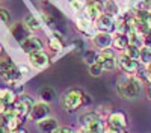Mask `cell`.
<instances>
[{
  "label": "cell",
  "instance_id": "6da1fadb",
  "mask_svg": "<svg viewBox=\"0 0 151 133\" xmlns=\"http://www.w3.org/2000/svg\"><path fill=\"white\" fill-rule=\"evenodd\" d=\"M116 91L122 98L133 100L141 95V83L134 77H124L118 80L116 83Z\"/></svg>",
  "mask_w": 151,
  "mask_h": 133
},
{
  "label": "cell",
  "instance_id": "7a4b0ae2",
  "mask_svg": "<svg viewBox=\"0 0 151 133\" xmlns=\"http://www.w3.org/2000/svg\"><path fill=\"white\" fill-rule=\"evenodd\" d=\"M82 104H83V92H80L77 89H70L62 97V106L68 112H73L76 109H79Z\"/></svg>",
  "mask_w": 151,
  "mask_h": 133
},
{
  "label": "cell",
  "instance_id": "3957f363",
  "mask_svg": "<svg viewBox=\"0 0 151 133\" xmlns=\"http://www.w3.org/2000/svg\"><path fill=\"white\" fill-rule=\"evenodd\" d=\"M0 77H2L6 83H14L21 77L20 68H17L11 60H2L0 62Z\"/></svg>",
  "mask_w": 151,
  "mask_h": 133
},
{
  "label": "cell",
  "instance_id": "277c9868",
  "mask_svg": "<svg viewBox=\"0 0 151 133\" xmlns=\"http://www.w3.org/2000/svg\"><path fill=\"white\" fill-rule=\"evenodd\" d=\"M33 104H35V101L30 95H20L14 103V107H15V112L21 118H24V116H29Z\"/></svg>",
  "mask_w": 151,
  "mask_h": 133
},
{
  "label": "cell",
  "instance_id": "5b68a950",
  "mask_svg": "<svg viewBox=\"0 0 151 133\" xmlns=\"http://www.w3.org/2000/svg\"><path fill=\"white\" fill-rule=\"evenodd\" d=\"M48 115H50V107H48V104L44 103V101H41V103H35V104H33L32 111H30V114H29V118H30L32 121H35V123H40L41 119L47 118Z\"/></svg>",
  "mask_w": 151,
  "mask_h": 133
},
{
  "label": "cell",
  "instance_id": "8992f818",
  "mask_svg": "<svg viewBox=\"0 0 151 133\" xmlns=\"http://www.w3.org/2000/svg\"><path fill=\"white\" fill-rule=\"evenodd\" d=\"M97 62L98 64H101L103 70H113L116 67V59H115V55H113L110 50H109V47L107 48H103V52L101 53H98V58H97Z\"/></svg>",
  "mask_w": 151,
  "mask_h": 133
},
{
  "label": "cell",
  "instance_id": "52a82bcc",
  "mask_svg": "<svg viewBox=\"0 0 151 133\" xmlns=\"http://www.w3.org/2000/svg\"><path fill=\"white\" fill-rule=\"evenodd\" d=\"M29 60H30L32 67L36 68V70H44V68H47L48 64H50L48 56H47L42 50L35 52V53H30V55H29Z\"/></svg>",
  "mask_w": 151,
  "mask_h": 133
},
{
  "label": "cell",
  "instance_id": "ba28073f",
  "mask_svg": "<svg viewBox=\"0 0 151 133\" xmlns=\"http://www.w3.org/2000/svg\"><path fill=\"white\" fill-rule=\"evenodd\" d=\"M104 12V3L101 0H92L91 3L86 5V15L88 18L97 20L98 17H101Z\"/></svg>",
  "mask_w": 151,
  "mask_h": 133
},
{
  "label": "cell",
  "instance_id": "9c48e42d",
  "mask_svg": "<svg viewBox=\"0 0 151 133\" xmlns=\"http://www.w3.org/2000/svg\"><path fill=\"white\" fill-rule=\"evenodd\" d=\"M20 44H21L23 52L27 53V55L42 50V42L38 40V38H35V36H27V38L24 40V41H21Z\"/></svg>",
  "mask_w": 151,
  "mask_h": 133
},
{
  "label": "cell",
  "instance_id": "30bf717a",
  "mask_svg": "<svg viewBox=\"0 0 151 133\" xmlns=\"http://www.w3.org/2000/svg\"><path fill=\"white\" fill-rule=\"evenodd\" d=\"M95 21H97V27L101 30V32L110 33L113 29H115V21H113L112 15H109V14H104L101 17H98Z\"/></svg>",
  "mask_w": 151,
  "mask_h": 133
},
{
  "label": "cell",
  "instance_id": "8fae6325",
  "mask_svg": "<svg viewBox=\"0 0 151 133\" xmlns=\"http://www.w3.org/2000/svg\"><path fill=\"white\" fill-rule=\"evenodd\" d=\"M38 129L41 130V133H55L59 129V126H58V121L55 118L47 116L38 123Z\"/></svg>",
  "mask_w": 151,
  "mask_h": 133
},
{
  "label": "cell",
  "instance_id": "7c38bea8",
  "mask_svg": "<svg viewBox=\"0 0 151 133\" xmlns=\"http://www.w3.org/2000/svg\"><path fill=\"white\" fill-rule=\"evenodd\" d=\"M11 32H12V36H14V38H15L18 42L24 41V40L27 38V35H29L27 26H26V24H21V23L14 24V26L11 27Z\"/></svg>",
  "mask_w": 151,
  "mask_h": 133
},
{
  "label": "cell",
  "instance_id": "4fadbf2b",
  "mask_svg": "<svg viewBox=\"0 0 151 133\" xmlns=\"http://www.w3.org/2000/svg\"><path fill=\"white\" fill-rule=\"evenodd\" d=\"M112 41H113V38L107 32H100V33H97L94 36V44L97 47H100V48H107L112 44Z\"/></svg>",
  "mask_w": 151,
  "mask_h": 133
},
{
  "label": "cell",
  "instance_id": "5bb4252c",
  "mask_svg": "<svg viewBox=\"0 0 151 133\" xmlns=\"http://www.w3.org/2000/svg\"><path fill=\"white\" fill-rule=\"evenodd\" d=\"M109 124L122 130L125 126H127V119H125V115L122 112H113L109 116Z\"/></svg>",
  "mask_w": 151,
  "mask_h": 133
},
{
  "label": "cell",
  "instance_id": "9a60e30c",
  "mask_svg": "<svg viewBox=\"0 0 151 133\" xmlns=\"http://www.w3.org/2000/svg\"><path fill=\"white\" fill-rule=\"evenodd\" d=\"M119 67L124 70V71H127V73H134L137 70V64H136V60L127 55H122L119 58Z\"/></svg>",
  "mask_w": 151,
  "mask_h": 133
},
{
  "label": "cell",
  "instance_id": "2e32d148",
  "mask_svg": "<svg viewBox=\"0 0 151 133\" xmlns=\"http://www.w3.org/2000/svg\"><path fill=\"white\" fill-rule=\"evenodd\" d=\"M38 95H40L41 101H44V103H52V101L56 100V92L50 86H42L40 89V92H38Z\"/></svg>",
  "mask_w": 151,
  "mask_h": 133
},
{
  "label": "cell",
  "instance_id": "e0dca14e",
  "mask_svg": "<svg viewBox=\"0 0 151 133\" xmlns=\"http://www.w3.org/2000/svg\"><path fill=\"white\" fill-rule=\"evenodd\" d=\"M82 130L85 133H103L104 132V127H103V123H101V119H94L91 121L89 124H86L82 127Z\"/></svg>",
  "mask_w": 151,
  "mask_h": 133
},
{
  "label": "cell",
  "instance_id": "ac0fdd59",
  "mask_svg": "<svg viewBox=\"0 0 151 133\" xmlns=\"http://www.w3.org/2000/svg\"><path fill=\"white\" fill-rule=\"evenodd\" d=\"M15 94L12 92V91H9V89H0V101H3V103H6V104H14L15 103Z\"/></svg>",
  "mask_w": 151,
  "mask_h": 133
},
{
  "label": "cell",
  "instance_id": "d6986e66",
  "mask_svg": "<svg viewBox=\"0 0 151 133\" xmlns=\"http://www.w3.org/2000/svg\"><path fill=\"white\" fill-rule=\"evenodd\" d=\"M24 24L27 26L29 30H38V29L41 27L40 20H38L35 15H32V14H27L26 15V18H24Z\"/></svg>",
  "mask_w": 151,
  "mask_h": 133
},
{
  "label": "cell",
  "instance_id": "ffe728a7",
  "mask_svg": "<svg viewBox=\"0 0 151 133\" xmlns=\"http://www.w3.org/2000/svg\"><path fill=\"white\" fill-rule=\"evenodd\" d=\"M130 42H129V36H125V35H122V33H118L115 38H113V45H115L116 48H124L127 47Z\"/></svg>",
  "mask_w": 151,
  "mask_h": 133
},
{
  "label": "cell",
  "instance_id": "44dd1931",
  "mask_svg": "<svg viewBox=\"0 0 151 133\" xmlns=\"http://www.w3.org/2000/svg\"><path fill=\"white\" fill-rule=\"evenodd\" d=\"M98 118H100L98 112H86L85 115H82V116L79 118V123H80V126L83 127V126H86V124H89L91 121L98 119Z\"/></svg>",
  "mask_w": 151,
  "mask_h": 133
},
{
  "label": "cell",
  "instance_id": "7402d4cb",
  "mask_svg": "<svg viewBox=\"0 0 151 133\" xmlns=\"http://www.w3.org/2000/svg\"><path fill=\"white\" fill-rule=\"evenodd\" d=\"M125 50V55L127 56H130V58H133L134 60L136 59H139V55H141V48L137 47V45H134V44H129L127 47L124 48Z\"/></svg>",
  "mask_w": 151,
  "mask_h": 133
},
{
  "label": "cell",
  "instance_id": "603a6c76",
  "mask_svg": "<svg viewBox=\"0 0 151 133\" xmlns=\"http://www.w3.org/2000/svg\"><path fill=\"white\" fill-rule=\"evenodd\" d=\"M139 59L145 65H148L151 62V47H141V55H139Z\"/></svg>",
  "mask_w": 151,
  "mask_h": 133
},
{
  "label": "cell",
  "instance_id": "cb8c5ba5",
  "mask_svg": "<svg viewBox=\"0 0 151 133\" xmlns=\"http://www.w3.org/2000/svg\"><path fill=\"white\" fill-rule=\"evenodd\" d=\"M104 11L107 12L109 15H116L118 14V6H116V3L113 2V0H107V2L104 3Z\"/></svg>",
  "mask_w": 151,
  "mask_h": 133
},
{
  "label": "cell",
  "instance_id": "d4e9b609",
  "mask_svg": "<svg viewBox=\"0 0 151 133\" xmlns=\"http://www.w3.org/2000/svg\"><path fill=\"white\" fill-rule=\"evenodd\" d=\"M48 45H50V48H52V50H55V52H59L60 48H62V42H60V38H59L58 33L53 36V38L48 40Z\"/></svg>",
  "mask_w": 151,
  "mask_h": 133
},
{
  "label": "cell",
  "instance_id": "484cf974",
  "mask_svg": "<svg viewBox=\"0 0 151 133\" xmlns=\"http://www.w3.org/2000/svg\"><path fill=\"white\" fill-rule=\"evenodd\" d=\"M42 18H44L45 24H47V26H48L50 29H56L58 21L55 20V17H53L52 14H48V12H42Z\"/></svg>",
  "mask_w": 151,
  "mask_h": 133
},
{
  "label": "cell",
  "instance_id": "4316f807",
  "mask_svg": "<svg viewBox=\"0 0 151 133\" xmlns=\"http://www.w3.org/2000/svg\"><path fill=\"white\" fill-rule=\"evenodd\" d=\"M89 73H91V76H92V77H100V76H101V73H103V67H101V64L95 62V64L89 65Z\"/></svg>",
  "mask_w": 151,
  "mask_h": 133
},
{
  "label": "cell",
  "instance_id": "83f0119b",
  "mask_svg": "<svg viewBox=\"0 0 151 133\" xmlns=\"http://www.w3.org/2000/svg\"><path fill=\"white\" fill-rule=\"evenodd\" d=\"M97 58H98V55H97L94 50H89V52L85 55V62L89 64V65H92V64L97 62Z\"/></svg>",
  "mask_w": 151,
  "mask_h": 133
},
{
  "label": "cell",
  "instance_id": "f1b7e54d",
  "mask_svg": "<svg viewBox=\"0 0 151 133\" xmlns=\"http://www.w3.org/2000/svg\"><path fill=\"white\" fill-rule=\"evenodd\" d=\"M77 24H79V27L82 30H89L91 29V23H89V20H88V18H79Z\"/></svg>",
  "mask_w": 151,
  "mask_h": 133
},
{
  "label": "cell",
  "instance_id": "f546056e",
  "mask_svg": "<svg viewBox=\"0 0 151 133\" xmlns=\"http://www.w3.org/2000/svg\"><path fill=\"white\" fill-rule=\"evenodd\" d=\"M0 20H2L5 24H9V21H11V15L5 8H0Z\"/></svg>",
  "mask_w": 151,
  "mask_h": 133
},
{
  "label": "cell",
  "instance_id": "4dcf8cb0",
  "mask_svg": "<svg viewBox=\"0 0 151 133\" xmlns=\"http://www.w3.org/2000/svg\"><path fill=\"white\" fill-rule=\"evenodd\" d=\"M71 8L73 9H76V11H80L82 8H83V2H82V0H71Z\"/></svg>",
  "mask_w": 151,
  "mask_h": 133
},
{
  "label": "cell",
  "instance_id": "1f68e13d",
  "mask_svg": "<svg viewBox=\"0 0 151 133\" xmlns=\"http://www.w3.org/2000/svg\"><path fill=\"white\" fill-rule=\"evenodd\" d=\"M103 133H121V129H116V127H113V126H107L106 129H104V132Z\"/></svg>",
  "mask_w": 151,
  "mask_h": 133
},
{
  "label": "cell",
  "instance_id": "d6a6232c",
  "mask_svg": "<svg viewBox=\"0 0 151 133\" xmlns=\"http://www.w3.org/2000/svg\"><path fill=\"white\" fill-rule=\"evenodd\" d=\"M55 133H76L73 129H70V127H59Z\"/></svg>",
  "mask_w": 151,
  "mask_h": 133
},
{
  "label": "cell",
  "instance_id": "836d02e7",
  "mask_svg": "<svg viewBox=\"0 0 151 133\" xmlns=\"http://www.w3.org/2000/svg\"><path fill=\"white\" fill-rule=\"evenodd\" d=\"M12 106V104H11ZM8 107H9V104H6V103H3V101H0V115H3L6 111H8Z\"/></svg>",
  "mask_w": 151,
  "mask_h": 133
},
{
  "label": "cell",
  "instance_id": "e575fe53",
  "mask_svg": "<svg viewBox=\"0 0 151 133\" xmlns=\"http://www.w3.org/2000/svg\"><path fill=\"white\" fill-rule=\"evenodd\" d=\"M91 97L88 95V94H83V104H91Z\"/></svg>",
  "mask_w": 151,
  "mask_h": 133
},
{
  "label": "cell",
  "instance_id": "d590c367",
  "mask_svg": "<svg viewBox=\"0 0 151 133\" xmlns=\"http://www.w3.org/2000/svg\"><path fill=\"white\" fill-rule=\"evenodd\" d=\"M145 24H147V27H148V29L151 30V14H150V15L147 17V20H145Z\"/></svg>",
  "mask_w": 151,
  "mask_h": 133
},
{
  "label": "cell",
  "instance_id": "8d00e7d4",
  "mask_svg": "<svg viewBox=\"0 0 151 133\" xmlns=\"http://www.w3.org/2000/svg\"><path fill=\"white\" fill-rule=\"evenodd\" d=\"M11 133H27V132L24 130V129H17V130H12Z\"/></svg>",
  "mask_w": 151,
  "mask_h": 133
},
{
  "label": "cell",
  "instance_id": "74e56055",
  "mask_svg": "<svg viewBox=\"0 0 151 133\" xmlns=\"http://www.w3.org/2000/svg\"><path fill=\"white\" fill-rule=\"evenodd\" d=\"M27 71H29V70H27L26 67H21V68H20V73H27Z\"/></svg>",
  "mask_w": 151,
  "mask_h": 133
},
{
  "label": "cell",
  "instance_id": "f35d334b",
  "mask_svg": "<svg viewBox=\"0 0 151 133\" xmlns=\"http://www.w3.org/2000/svg\"><path fill=\"white\" fill-rule=\"evenodd\" d=\"M147 67H148V73H150V74H151V62H150V64H148Z\"/></svg>",
  "mask_w": 151,
  "mask_h": 133
},
{
  "label": "cell",
  "instance_id": "ab89813d",
  "mask_svg": "<svg viewBox=\"0 0 151 133\" xmlns=\"http://www.w3.org/2000/svg\"><path fill=\"white\" fill-rule=\"evenodd\" d=\"M133 2H134V3H142L144 0H133Z\"/></svg>",
  "mask_w": 151,
  "mask_h": 133
},
{
  "label": "cell",
  "instance_id": "60d3db41",
  "mask_svg": "<svg viewBox=\"0 0 151 133\" xmlns=\"http://www.w3.org/2000/svg\"><path fill=\"white\" fill-rule=\"evenodd\" d=\"M150 98H151V86H150Z\"/></svg>",
  "mask_w": 151,
  "mask_h": 133
},
{
  "label": "cell",
  "instance_id": "b9f144b4",
  "mask_svg": "<svg viewBox=\"0 0 151 133\" xmlns=\"http://www.w3.org/2000/svg\"><path fill=\"white\" fill-rule=\"evenodd\" d=\"M2 50H3V48H2V45H0V53H2Z\"/></svg>",
  "mask_w": 151,
  "mask_h": 133
},
{
  "label": "cell",
  "instance_id": "7bdbcfd3",
  "mask_svg": "<svg viewBox=\"0 0 151 133\" xmlns=\"http://www.w3.org/2000/svg\"><path fill=\"white\" fill-rule=\"evenodd\" d=\"M80 133H85V132H83V130H80Z\"/></svg>",
  "mask_w": 151,
  "mask_h": 133
},
{
  "label": "cell",
  "instance_id": "ee69618b",
  "mask_svg": "<svg viewBox=\"0 0 151 133\" xmlns=\"http://www.w3.org/2000/svg\"><path fill=\"white\" fill-rule=\"evenodd\" d=\"M121 133H122V132H121Z\"/></svg>",
  "mask_w": 151,
  "mask_h": 133
}]
</instances>
